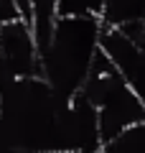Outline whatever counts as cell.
<instances>
[{"instance_id": "6da1fadb", "label": "cell", "mask_w": 145, "mask_h": 153, "mask_svg": "<svg viewBox=\"0 0 145 153\" xmlns=\"http://www.w3.org/2000/svg\"><path fill=\"white\" fill-rule=\"evenodd\" d=\"M99 153H145V120L115 135L99 148Z\"/></svg>"}, {"instance_id": "7a4b0ae2", "label": "cell", "mask_w": 145, "mask_h": 153, "mask_svg": "<svg viewBox=\"0 0 145 153\" xmlns=\"http://www.w3.org/2000/svg\"><path fill=\"white\" fill-rule=\"evenodd\" d=\"M21 153H69V151H21Z\"/></svg>"}]
</instances>
